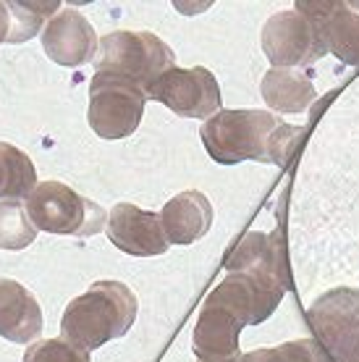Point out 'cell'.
<instances>
[{"label": "cell", "mask_w": 359, "mask_h": 362, "mask_svg": "<svg viewBox=\"0 0 359 362\" xmlns=\"http://www.w3.org/2000/svg\"><path fill=\"white\" fill-rule=\"evenodd\" d=\"M42 334V308L18 281L0 279V336L13 344H32Z\"/></svg>", "instance_id": "cell-12"}, {"label": "cell", "mask_w": 359, "mask_h": 362, "mask_svg": "<svg viewBox=\"0 0 359 362\" xmlns=\"http://www.w3.org/2000/svg\"><path fill=\"white\" fill-rule=\"evenodd\" d=\"M37 236L35 223L27 216V205L18 199H0V250H27Z\"/></svg>", "instance_id": "cell-20"}, {"label": "cell", "mask_w": 359, "mask_h": 362, "mask_svg": "<svg viewBox=\"0 0 359 362\" xmlns=\"http://www.w3.org/2000/svg\"><path fill=\"white\" fill-rule=\"evenodd\" d=\"M278 121L262 110H223L202 127V142L213 160L234 165L268 158V139Z\"/></svg>", "instance_id": "cell-4"}, {"label": "cell", "mask_w": 359, "mask_h": 362, "mask_svg": "<svg viewBox=\"0 0 359 362\" xmlns=\"http://www.w3.org/2000/svg\"><path fill=\"white\" fill-rule=\"evenodd\" d=\"M262 95H265V100H268L273 108L299 113V110H305L312 103L314 90L312 84H310V79H305L302 74L273 69L265 76V82H262Z\"/></svg>", "instance_id": "cell-18"}, {"label": "cell", "mask_w": 359, "mask_h": 362, "mask_svg": "<svg viewBox=\"0 0 359 362\" xmlns=\"http://www.w3.org/2000/svg\"><path fill=\"white\" fill-rule=\"evenodd\" d=\"M158 100L187 118H207L220 105V90L207 69H171L147 90Z\"/></svg>", "instance_id": "cell-8"}, {"label": "cell", "mask_w": 359, "mask_h": 362, "mask_svg": "<svg viewBox=\"0 0 359 362\" xmlns=\"http://www.w3.org/2000/svg\"><path fill=\"white\" fill-rule=\"evenodd\" d=\"M317 341L333 362H359V291L333 289L314 302L310 313Z\"/></svg>", "instance_id": "cell-6"}, {"label": "cell", "mask_w": 359, "mask_h": 362, "mask_svg": "<svg viewBox=\"0 0 359 362\" xmlns=\"http://www.w3.org/2000/svg\"><path fill=\"white\" fill-rule=\"evenodd\" d=\"M11 16V29H8V42L11 45H21L32 40L35 35L42 32L45 21L61 13V0H16V3H6Z\"/></svg>", "instance_id": "cell-19"}, {"label": "cell", "mask_w": 359, "mask_h": 362, "mask_svg": "<svg viewBox=\"0 0 359 362\" xmlns=\"http://www.w3.org/2000/svg\"><path fill=\"white\" fill-rule=\"evenodd\" d=\"M163 231L173 245H192L205 236L213 223L210 199L202 192H181L160 213Z\"/></svg>", "instance_id": "cell-14"}, {"label": "cell", "mask_w": 359, "mask_h": 362, "mask_svg": "<svg viewBox=\"0 0 359 362\" xmlns=\"http://www.w3.org/2000/svg\"><path fill=\"white\" fill-rule=\"evenodd\" d=\"M108 239L126 255L153 257L168 250V236L163 231L160 216L139 210L131 202H118L108 216Z\"/></svg>", "instance_id": "cell-10"}, {"label": "cell", "mask_w": 359, "mask_h": 362, "mask_svg": "<svg viewBox=\"0 0 359 362\" xmlns=\"http://www.w3.org/2000/svg\"><path fill=\"white\" fill-rule=\"evenodd\" d=\"M236 362H283L278 349H254V352L242 354Z\"/></svg>", "instance_id": "cell-23"}, {"label": "cell", "mask_w": 359, "mask_h": 362, "mask_svg": "<svg viewBox=\"0 0 359 362\" xmlns=\"http://www.w3.org/2000/svg\"><path fill=\"white\" fill-rule=\"evenodd\" d=\"M242 323L220 308H207L194 328V352L199 362H236L239 360V331Z\"/></svg>", "instance_id": "cell-13"}, {"label": "cell", "mask_w": 359, "mask_h": 362, "mask_svg": "<svg viewBox=\"0 0 359 362\" xmlns=\"http://www.w3.org/2000/svg\"><path fill=\"white\" fill-rule=\"evenodd\" d=\"M37 184V168L29 155L0 142V199H27Z\"/></svg>", "instance_id": "cell-17"}, {"label": "cell", "mask_w": 359, "mask_h": 362, "mask_svg": "<svg viewBox=\"0 0 359 362\" xmlns=\"http://www.w3.org/2000/svg\"><path fill=\"white\" fill-rule=\"evenodd\" d=\"M225 268L231 273H254L262 279H270L281 284L283 289L288 286V268L283 250L278 247L276 236L262 234H247L236 245L234 255L228 257Z\"/></svg>", "instance_id": "cell-15"}, {"label": "cell", "mask_w": 359, "mask_h": 362, "mask_svg": "<svg viewBox=\"0 0 359 362\" xmlns=\"http://www.w3.org/2000/svg\"><path fill=\"white\" fill-rule=\"evenodd\" d=\"M262 45L276 66L312 64L314 58L325 53L320 32L314 29L312 21L302 18L299 13H278L270 18L262 35Z\"/></svg>", "instance_id": "cell-9"}, {"label": "cell", "mask_w": 359, "mask_h": 362, "mask_svg": "<svg viewBox=\"0 0 359 362\" xmlns=\"http://www.w3.org/2000/svg\"><path fill=\"white\" fill-rule=\"evenodd\" d=\"M173 61L171 47L150 32H110L100 40L95 66L100 74H118L147 92L163 74L171 71Z\"/></svg>", "instance_id": "cell-3"}, {"label": "cell", "mask_w": 359, "mask_h": 362, "mask_svg": "<svg viewBox=\"0 0 359 362\" xmlns=\"http://www.w3.org/2000/svg\"><path fill=\"white\" fill-rule=\"evenodd\" d=\"M283 362H333L317 339H299L278 346Z\"/></svg>", "instance_id": "cell-22"}, {"label": "cell", "mask_w": 359, "mask_h": 362, "mask_svg": "<svg viewBox=\"0 0 359 362\" xmlns=\"http://www.w3.org/2000/svg\"><path fill=\"white\" fill-rule=\"evenodd\" d=\"M42 47L58 66H84L98 53V35L79 11L63 8L42 29Z\"/></svg>", "instance_id": "cell-11"}, {"label": "cell", "mask_w": 359, "mask_h": 362, "mask_svg": "<svg viewBox=\"0 0 359 362\" xmlns=\"http://www.w3.org/2000/svg\"><path fill=\"white\" fill-rule=\"evenodd\" d=\"M297 8L317 13L312 24L333 53L341 55L346 64H359V16H351L341 3H299Z\"/></svg>", "instance_id": "cell-16"}, {"label": "cell", "mask_w": 359, "mask_h": 362, "mask_svg": "<svg viewBox=\"0 0 359 362\" xmlns=\"http://www.w3.org/2000/svg\"><path fill=\"white\" fill-rule=\"evenodd\" d=\"M139 305L134 291L121 281H98L90 289L69 302L61 317V334L66 341L84 352L121 339L134 326Z\"/></svg>", "instance_id": "cell-1"}, {"label": "cell", "mask_w": 359, "mask_h": 362, "mask_svg": "<svg viewBox=\"0 0 359 362\" xmlns=\"http://www.w3.org/2000/svg\"><path fill=\"white\" fill-rule=\"evenodd\" d=\"M27 216L37 231L63 236H90L105 231L108 213L98 202L81 197L79 192L61 181H42L27 197Z\"/></svg>", "instance_id": "cell-2"}, {"label": "cell", "mask_w": 359, "mask_h": 362, "mask_svg": "<svg viewBox=\"0 0 359 362\" xmlns=\"http://www.w3.org/2000/svg\"><path fill=\"white\" fill-rule=\"evenodd\" d=\"M8 29H11L8 8H6V3H0V45L8 42Z\"/></svg>", "instance_id": "cell-24"}, {"label": "cell", "mask_w": 359, "mask_h": 362, "mask_svg": "<svg viewBox=\"0 0 359 362\" xmlns=\"http://www.w3.org/2000/svg\"><path fill=\"white\" fill-rule=\"evenodd\" d=\"M283 297V286L254 273H228L216 291H210L207 308H220L242 326H257L273 315Z\"/></svg>", "instance_id": "cell-7"}, {"label": "cell", "mask_w": 359, "mask_h": 362, "mask_svg": "<svg viewBox=\"0 0 359 362\" xmlns=\"http://www.w3.org/2000/svg\"><path fill=\"white\" fill-rule=\"evenodd\" d=\"M21 362H90V354L66 339H42L27 346Z\"/></svg>", "instance_id": "cell-21"}, {"label": "cell", "mask_w": 359, "mask_h": 362, "mask_svg": "<svg viewBox=\"0 0 359 362\" xmlns=\"http://www.w3.org/2000/svg\"><path fill=\"white\" fill-rule=\"evenodd\" d=\"M147 92L118 74H95L90 84V127L102 139L134 134L144 113Z\"/></svg>", "instance_id": "cell-5"}]
</instances>
